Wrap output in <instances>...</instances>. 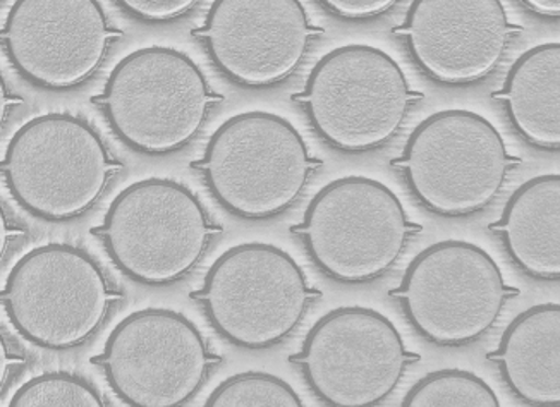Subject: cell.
Here are the masks:
<instances>
[{
  "label": "cell",
  "instance_id": "1",
  "mask_svg": "<svg viewBox=\"0 0 560 407\" xmlns=\"http://www.w3.org/2000/svg\"><path fill=\"white\" fill-rule=\"evenodd\" d=\"M119 171L120 162L95 128L66 113L44 114L21 126L0 160L12 198L47 222L84 216Z\"/></svg>",
  "mask_w": 560,
  "mask_h": 407
},
{
  "label": "cell",
  "instance_id": "16",
  "mask_svg": "<svg viewBox=\"0 0 560 407\" xmlns=\"http://www.w3.org/2000/svg\"><path fill=\"white\" fill-rule=\"evenodd\" d=\"M502 379L523 403L560 404V306L538 304L517 315L490 352Z\"/></svg>",
  "mask_w": 560,
  "mask_h": 407
},
{
  "label": "cell",
  "instance_id": "23",
  "mask_svg": "<svg viewBox=\"0 0 560 407\" xmlns=\"http://www.w3.org/2000/svg\"><path fill=\"white\" fill-rule=\"evenodd\" d=\"M327 11L342 20H370L381 16L396 4L397 0H318Z\"/></svg>",
  "mask_w": 560,
  "mask_h": 407
},
{
  "label": "cell",
  "instance_id": "5",
  "mask_svg": "<svg viewBox=\"0 0 560 407\" xmlns=\"http://www.w3.org/2000/svg\"><path fill=\"white\" fill-rule=\"evenodd\" d=\"M418 231L393 189L360 176L328 183L313 196L301 224L292 228L313 264L342 283L385 276Z\"/></svg>",
  "mask_w": 560,
  "mask_h": 407
},
{
  "label": "cell",
  "instance_id": "21",
  "mask_svg": "<svg viewBox=\"0 0 560 407\" xmlns=\"http://www.w3.org/2000/svg\"><path fill=\"white\" fill-rule=\"evenodd\" d=\"M11 407H104L101 392L71 373H45L30 380L12 396Z\"/></svg>",
  "mask_w": 560,
  "mask_h": 407
},
{
  "label": "cell",
  "instance_id": "27",
  "mask_svg": "<svg viewBox=\"0 0 560 407\" xmlns=\"http://www.w3.org/2000/svg\"><path fill=\"white\" fill-rule=\"evenodd\" d=\"M526 8L537 12L540 16L559 18L560 0H521Z\"/></svg>",
  "mask_w": 560,
  "mask_h": 407
},
{
  "label": "cell",
  "instance_id": "20",
  "mask_svg": "<svg viewBox=\"0 0 560 407\" xmlns=\"http://www.w3.org/2000/svg\"><path fill=\"white\" fill-rule=\"evenodd\" d=\"M209 407H301L300 394L269 373H241L222 382L207 399Z\"/></svg>",
  "mask_w": 560,
  "mask_h": 407
},
{
  "label": "cell",
  "instance_id": "9",
  "mask_svg": "<svg viewBox=\"0 0 560 407\" xmlns=\"http://www.w3.org/2000/svg\"><path fill=\"white\" fill-rule=\"evenodd\" d=\"M396 164L424 208L456 219L495 200L513 159L489 119L471 111H442L409 135Z\"/></svg>",
  "mask_w": 560,
  "mask_h": 407
},
{
  "label": "cell",
  "instance_id": "24",
  "mask_svg": "<svg viewBox=\"0 0 560 407\" xmlns=\"http://www.w3.org/2000/svg\"><path fill=\"white\" fill-rule=\"evenodd\" d=\"M23 358L11 348V344L5 339L4 334L0 332V394L9 384V380L14 375L18 368L23 364Z\"/></svg>",
  "mask_w": 560,
  "mask_h": 407
},
{
  "label": "cell",
  "instance_id": "26",
  "mask_svg": "<svg viewBox=\"0 0 560 407\" xmlns=\"http://www.w3.org/2000/svg\"><path fill=\"white\" fill-rule=\"evenodd\" d=\"M20 98L12 95L4 74L0 72V131L4 129L5 123H8L9 116H11L12 107L20 104Z\"/></svg>",
  "mask_w": 560,
  "mask_h": 407
},
{
  "label": "cell",
  "instance_id": "15",
  "mask_svg": "<svg viewBox=\"0 0 560 407\" xmlns=\"http://www.w3.org/2000/svg\"><path fill=\"white\" fill-rule=\"evenodd\" d=\"M399 33L427 77L460 86L499 68L514 26L502 0H412Z\"/></svg>",
  "mask_w": 560,
  "mask_h": 407
},
{
  "label": "cell",
  "instance_id": "14",
  "mask_svg": "<svg viewBox=\"0 0 560 407\" xmlns=\"http://www.w3.org/2000/svg\"><path fill=\"white\" fill-rule=\"evenodd\" d=\"M313 33L301 0H213L195 35L225 78L267 89L300 68Z\"/></svg>",
  "mask_w": 560,
  "mask_h": 407
},
{
  "label": "cell",
  "instance_id": "10",
  "mask_svg": "<svg viewBox=\"0 0 560 407\" xmlns=\"http://www.w3.org/2000/svg\"><path fill=\"white\" fill-rule=\"evenodd\" d=\"M516 294L499 265L477 244L448 240L432 244L408 265L390 292L412 328L444 348H459L485 336Z\"/></svg>",
  "mask_w": 560,
  "mask_h": 407
},
{
  "label": "cell",
  "instance_id": "22",
  "mask_svg": "<svg viewBox=\"0 0 560 407\" xmlns=\"http://www.w3.org/2000/svg\"><path fill=\"white\" fill-rule=\"evenodd\" d=\"M120 8L147 23H167L185 16L198 0H116Z\"/></svg>",
  "mask_w": 560,
  "mask_h": 407
},
{
  "label": "cell",
  "instance_id": "18",
  "mask_svg": "<svg viewBox=\"0 0 560 407\" xmlns=\"http://www.w3.org/2000/svg\"><path fill=\"white\" fill-rule=\"evenodd\" d=\"M514 129L533 147L560 148V44L537 45L514 62L497 93Z\"/></svg>",
  "mask_w": 560,
  "mask_h": 407
},
{
  "label": "cell",
  "instance_id": "6",
  "mask_svg": "<svg viewBox=\"0 0 560 407\" xmlns=\"http://www.w3.org/2000/svg\"><path fill=\"white\" fill-rule=\"evenodd\" d=\"M415 96L393 57L372 45L352 44L316 62L296 101L325 143L361 153L393 140Z\"/></svg>",
  "mask_w": 560,
  "mask_h": 407
},
{
  "label": "cell",
  "instance_id": "13",
  "mask_svg": "<svg viewBox=\"0 0 560 407\" xmlns=\"http://www.w3.org/2000/svg\"><path fill=\"white\" fill-rule=\"evenodd\" d=\"M119 35L98 0H16L0 44L24 80L40 89L71 90L101 69Z\"/></svg>",
  "mask_w": 560,
  "mask_h": 407
},
{
  "label": "cell",
  "instance_id": "19",
  "mask_svg": "<svg viewBox=\"0 0 560 407\" xmlns=\"http://www.w3.org/2000/svg\"><path fill=\"white\" fill-rule=\"evenodd\" d=\"M405 407H499L487 382L465 370H441L423 376L402 399Z\"/></svg>",
  "mask_w": 560,
  "mask_h": 407
},
{
  "label": "cell",
  "instance_id": "2",
  "mask_svg": "<svg viewBox=\"0 0 560 407\" xmlns=\"http://www.w3.org/2000/svg\"><path fill=\"white\" fill-rule=\"evenodd\" d=\"M217 101L191 57L153 45L120 60L95 104L129 148L147 155H168L201 131Z\"/></svg>",
  "mask_w": 560,
  "mask_h": 407
},
{
  "label": "cell",
  "instance_id": "8",
  "mask_svg": "<svg viewBox=\"0 0 560 407\" xmlns=\"http://www.w3.org/2000/svg\"><path fill=\"white\" fill-rule=\"evenodd\" d=\"M316 295L289 253L248 243L219 256L191 298L225 340L237 348L267 349L296 330Z\"/></svg>",
  "mask_w": 560,
  "mask_h": 407
},
{
  "label": "cell",
  "instance_id": "4",
  "mask_svg": "<svg viewBox=\"0 0 560 407\" xmlns=\"http://www.w3.org/2000/svg\"><path fill=\"white\" fill-rule=\"evenodd\" d=\"M92 232L129 279L162 288L200 264L217 228L185 184L153 177L122 189Z\"/></svg>",
  "mask_w": 560,
  "mask_h": 407
},
{
  "label": "cell",
  "instance_id": "3",
  "mask_svg": "<svg viewBox=\"0 0 560 407\" xmlns=\"http://www.w3.org/2000/svg\"><path fill=\"white\" fill-rule=\"evenodd\" d=\"M195 165L228 212L267 220L296 203L316 162L288 119L255 111L225 120Z\"/></svg>",
  "mask_w": 560,
  "mask_h": 407
},
{
  "label": "cell",
  "instance_id": "25",
  "mask_svg": "<svg viewBox=\"0 0 560 407\" xmlns=\"http://www.w3.org/2000/svg\"><path fill=\"white\" fill-rule=\"evenodd\" d=\"M20 236V228H16V224L12 222L4 205L0 203V264H2L5 256H8L9 248H11L12 243H14V241Z\"/></svg>",
  "mask_w": 560,
  "mask_h": 407
},
{
  "label": "cell",
  "instance_id": "17",
  "mask_svg": "<svg viewBox=\"0 0 560 407\" xmlns=\"http://www.w3.org/2000/svg\"><path fill=\"white\" fill-rule=\"evenodd\" d=\"M526 276L560 279V176L533 177L513 193L492 225Z\"/></svg>",
  "mask_w": 560,
  "mask_h": 407
},
{
  "label": "cell",
  "instance_id": "12",
  "mask_svg": "<svg viewBox=\"0 0 560 407\" xmlns=\"http://www.w3.org/2000/svg\"><path fill=\"white\" fill-rule=\"evenodd\" d=\"M217 361L197 325L165 307L126 316L93 358L119 399L135 407L185 406Z\"/></svg>",
  "mask_w": 560,
  "mask_h": 407
},
{
  "label": "cell",
  "instance_id": "7",
  "mask_svg": "<svg viewBox=\"0 0 560 407\" xmlns=\"http://www.w3.org/2000/svg\"><path fill=\"white\" fill-rule=\"evenodd\" d=\"M119 298L104 268L71 244H45L26 253L0 291L12 327L52 351L83 346Z\"/></svg>",
  "mask_w": 560,
  "mask_h": 407
},
{
  "label": "cell",
  "instance_id": "11",
  "mask_svg": "<svg viewBox=\"0 0 560 407\" xmlns=\"http://www.w3.org/2000/svg\"><path fill=\"white\" fill-rule=\"evenodd\" d=\"M396 325L364 306L322 316L291 361L318 399L336 407H372L390 397L417 360Z\"/></svg>",
  "mask_w": 560,
  "mask_h": 407
}]
</instances>
